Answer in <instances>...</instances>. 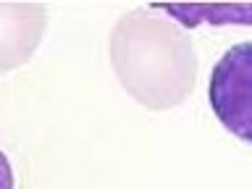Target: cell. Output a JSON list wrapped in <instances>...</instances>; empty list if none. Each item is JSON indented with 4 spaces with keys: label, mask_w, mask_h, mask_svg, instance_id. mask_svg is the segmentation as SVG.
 Listing matches in <instances>:
<instances>
[{
    "label": "cell",
    "mask_w": 252,
    "mask_h": 189,
    "mask_svg": "<svg viewBox=\"0 0 252 189\" xmlns=\"http://www.w3.org/2000/svg\"><path fill=\"white\" fill-rule=\"evenodd\" d=\"M45 32L39 5H0V71L27 61Z\"/></svg>",
    "instance_id": "3"
},
{
    "label": "cell",
    "mask_w": 252,
    "mask_h": 189,
    "mask_svg": "<svg viewBox=\"0 0 252 189\" xmlns=\"http://www.w3.org/2000/svg\"><path fill=\"white\" fill-rule=\"evenodd\" d=\"M208 102L234 137L252 145V42L231 45L208 79Z\"/></svg>",
    "instance_id": "2"
},
{
    "label": "cell",
    "mask_w": 252,
    "mask_h": 189,
    "mask_svg": "<svg viewBox=\"0 0 252 189\" xmlns=\"http://www.w3.org/2000/svg\"><path fill=\"white\" fill-rule=\"evenodd\" d=\"M168 19L184 24V27H226V24H242L252 27V5H155Z\"/></svg>",
    "instance_id": "4"
},
{
    "label": "cell",
    "mask_w": 252,
    "mask_h": 189,
    "mask_svg": "<svg viewBox=\"0 0 252 189\" xmlns=\"http://www.w3.org/2000/svg\"><path fill=\"white\" fill-rule=\"evenodd\" d=\"M0 189H13V171L3 153H0Z\"/></svg>",
    "instance_id": "5"
},
{
    "label": "cell",
    "mask_w": 252,
    "mask_h": 189,
    "mask_svg": "<svg viewBox=\"0 0 252 189\" xmlns=\"http://www.w3.org/2000/svg\"><path fill=\"white\" fill-rule=\"evenodd\" d=\"M110 63L139 105L168 110L194 90L197 50L173 19L158 8H134L110 32Z\"/></svg>",
    "instance_id": "1"
}]
</instances>
